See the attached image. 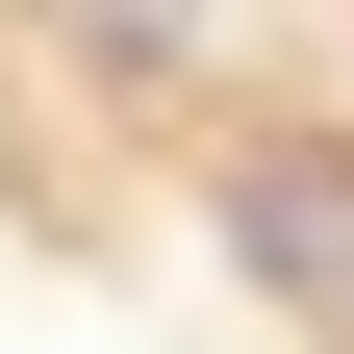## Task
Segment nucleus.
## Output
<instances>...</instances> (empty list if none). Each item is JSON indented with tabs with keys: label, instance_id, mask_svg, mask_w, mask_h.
I'll use <instances>...</instances> for the list:
<instances>
[{
	"label": "nucleus",
	"instance_id": "obj_1",
	"mask_svg": "<svg viewBox=\"0 0 354 354\" xmlns=\"http://www.w3.org/2000/svg\"><path fill=\"white\" fill-rule=\"evenodd\" d=\"M228 279L354 329V152H228Z\"/></svg>",
	"mask_w": 354,
	"mask_h": 354
}]
</instances>
